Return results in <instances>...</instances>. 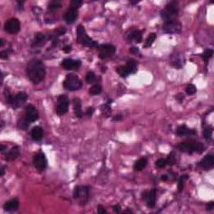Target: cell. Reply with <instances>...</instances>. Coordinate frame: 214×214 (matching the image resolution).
Segmentation results:
<instances>
[{"label":"cell","mask_w":214,"mask_h":214,"mask_svg":"<svg viewBox=\"0 0 214 214\" xmlns=\"http://www.w3.org/2000/svg\"><path fill=\"white\" fill-rule=\"evenodd\" d=\"M89 194V189L88 186H77L75 188V190H74L73 196H74L75 199L78 200L79 204L85 205V204L88 202Z\"/></svg>","instance_id":"obj_8"},{"label":"cell","mask_w":214,"mask_h":214,"mask_svg":"<svg viewBox=\"0 0 214 214\" xmlns=\"http://www.w3.org/2000/svg\"><path fill=\"white\" fill-rule=\"evenodd\" d=\"M61 6H62V4H61L60 1L54 0V1H51V2H50V4H49L48 8H49V9H50V11H54L58 9V8H61Z\"/></svg>","instance_id":"obj_31"},{"label":"cell","mask_w":214,"mask_h":214,"mask_svg":"<svg viewBox=\"0 0 214 214\" xmlns=\"http://www.w3.org/2000/svg\"><path fill=\"white\" fill-rule=\"evenodd\" d=\"M146 164H147V159L146 157H141L136 160V162L134 165V169L137 171H142L143 169L146 167Z\"/></svg>","instance_id":"obj_26"},{"label":"cell","mask_w":214,"mask_h":214,"mask_svg":"<svg viewBox=\"0 0 214 214\" xmlns=\"http://www.w3.org/2000/svg\"><path fill=\"white\" fill-rule=\"evenodd\" d=\"M81 65V62L76 60H72V59H64L61 63V66L64 70H77V69Z\"/></svg>","instance_id":"obj_16"},{"label":"cell","mask_w":214,"mask_h":214,"mask_svg":"<svg viewBox=\"0 0 214 214\" xmlns=\"http://www.w3.org/2000/svg\"><path fill=\"white\" fill-rule=\"evenodd\" d=\"M203 136L205 137V139L211 140L212 139V128L208 126L204 129L203 131Z\"/></svg>","instance_id":"obj_35"},{"label":"cell","mask_w":214,"mask_h":214,"mask_svg":"<svg viewBox=\"0 0 214 214\" xmlns=\"http://www.w3.org/2000/svg\"><path fill=\"white\" fill-rule=\"evenodd\" d=\"M214 207V203L213 202H210L207 204V211H212Z\"/></svg>","instance_id":"obj_44"},{"label":"cell","mask_w":214,"mask_h":214,"mask_svg":"<svg viewBox=\"0 0 214 214\" xmlns=\"http://www.w3.org/2000/svg\"><path fill=\"white\" fill-rule=\"evenodd\" d=\"M5 149H6V146H4V145H1V146H0V150H1L2 152H4Z\"/></svg>","instance_id":"obj_50"},{"label":"cell","mask_w":214,"mask_h":214,"mask_svg":"<svg viewBox=\"0 0 214 214\" xmlns=\"http://www.w3.org/2000/svg\"><path fill=\"white\" fill-rule=\"evenodd\" d=\"M77 34V42L86 47H98V43L93 40L86 32L83 25H79L76 30Z\"/></svg>","instance_id":"obj_4"},{"label":"cell","mask_w":214,"mask_h":214,"mask_svg":"<svg viewBox=\"0 0 214 214\" xmlns=\"http://www.w3.org/2000/svg\"><path fill=\"white\" fill-rule=\"evenodd\" d=\"M178 4L177 2H170L166 7L160 12V16L164 22L172 21L176 20V18L178 16Z\"/></svg>","instance_id":"obj_2"},{"label":"cell","mask_w":214,"mask_h":214,"mask_svg":"<svg viewBox=\"0 0 214 214\" xmlns=\"http://www.w3.org/2000/svg\"><path fill=\"white\" fill-rule=\"evenodd\" d=\"M28 98L27 94L24 92H19L16 96H12L11 94L8 93L6 95V100L8 104H10L14 109H18L22 106Z\"/></svg>","instance_id":"obj_7"},{"label":"cell","mask_w":214,"mask_h":214,"mask_svg":"<svg viewBox=\"0 0 214 214\" xmlns=\"http://www.w3.org/2000/svg\"><path fill=\"white\" fill-rule=\"evenodd\" d=\"M156 39H157V34L155 33H151L149 36L147 37V39H146L144 47L145 48H149V47L151 46V44L154 43V41L156 40Z\"/></svg>","instance_id":"obj_27"},{"label":"cell","mask_w":214,"mask_h":214,"mask_svg":"<svg viewBox=\"0 0 214 214\" xmlns=\"http://www.w3.org/2000/svg\"><path fill=\"white\" fill-rule=\"evenodd\" d=\"M0 57H1V59H3V60L7 59V58L8 57V50L2 51V52L0 53Z\"/></svg>","instance_id":"obj_40"},{"label":"cell","mask_w":214,"mask_h":214,"mask_svg":"<svg viewBox=\"0 0 214 214\" xmlns=\"http://www.w3.org/2000/svg\"><path fill=\"white\" fill-rule=\"evenodd\" d=\"M161 179L163 180V181H167L168 179V177H167V175H164V176H162L161 177Z\"/></svg>","instance_id":"obj_51"},{"label":"cell","mask_w":214,"mask_h":214,"mask_svg":"<svg viewBox=\"0 0 214 214\" xmlns=\"http://www.w3.org/2000/svg\"><path fill=\"white\" fill-rule=\"evenodd\" d=\"M77 16H78V10L75 8H70L64 14V19L67 24H70L76 20Z\"/></svg>","instance_id":"obj_19"},{"label":"cell","mask_w":214,"mask_h":214,"mask_svg":"<svg viewBox=\"0 0 214 214\" xmlns=\"http://www.w3.org/2000/svg\"><path fill=\"white\" fill-rule=\"evenodd\" d=\"M27 75L29 80L37 85L40 83L45 76V67L44 64L39 60H33L29 62L26 68Z\"/></svg>","instance_id":"obj_1"},{"label":"cell","mask_w":214,"mask_h":214,"mask_svg":"<svg viewBox=\"0 0 214 214\" xmlns=\"http://www.w3.org/2000/svg\"><path fill=\"white\" fill-rule=\"evenodd\" d=\"M128 38L131 40H134L136 43H141L142 41V31L138 29L134 30L129 34Z\"/></svg>","instance_id":"obj_25"},{"label":"cell","mask_w":214,"mask_h":214,"mask_svg":"<svg viewBox=\"0 0 214 214\" xmlns=\"http://www.w3.org/2000/svg\"><path fill=\"white\" fill-rule=\"evenodd\" d=\"M83 84L81 79L75 74H69L66 75L63 82V86L65 89H68L70 91L77 90L82 87Z\"/></svg>","instance_id":"obj_5"},{"label":"cell","mask_w":214,"mask_h":214,"mask_svg":"<svg viewBox=\"0 0 214 214\" xmlns=\"http://www.w3.org/2000/svg\"><path fill=\"white\" fill-rule=\"evenodd\" d=\"M196 131L193 129H189L186 125H179L177 129V134L179 136H187L195 135Z\"/></svg>","instance_id":"obj_20"},{"label":"cell","mask_w":214,"mask_h":214,"mask_svg":"<svg viewBox=\"0 0 214 214\" xmlns=\"http://www.w3.org/2000/svg\"><path fill=\"white\" fill-rule=\"evenodd\" d=\"M176 99H177V100L178 101L179 103H182V100H183V99H184V96H183V94H182V93H178V94L176 96Z\"/></svg>","instance_id":"obj_42"},{"label":"cell","mask_w":214,"mask_h":214,"mask_svg":"<svg viewBox=\"0 0 214 214\" xmlns=\"http://www.w3.org/2000/svg\"><path fill=\"white\" fill-rule=\"evenodd\" d=\"M0 41H1V44H0V46L2 47V46H3V45H4V39H1V40H0Z\"/></svg>","instance_id":"obj_54"},{"label":"cell","mask_w":214,"mask_h":214,"mask_svg":"<svg viewBox=\"0 0 214 214\" xmlns=\"http://www.w3.org/2000/svg\"><path fill=\"white\" fill-rule=\"evenodd\" d=\"M214 166V157L212 155H207L203 157V159L200 160L198 167L203 170H210Z\"/></svg>","instance_id":"obj_17"},{"label":"cell","mask_w":214,"mask_h":214,"mask_svg":"<svg viewBox=\"0 0 214 214\" xmlns=\"http://www.w3.org/2000/svg\"><path fill=\"white\" fill-rule=\"evenodd\" d=\"M167 165V160L164 159V158H160V159H158L156 162V166H157L158 168H163Z\"/></svg>","instance_id":"obj_39"},{"label":"cell","mask_w":214,"mask_h":214,"mask_svg":"<svg viewBox=\"0 0 214 214\" xmlns=\"http://www.w3.org/2000/svg\"><path fill=\"white\" fill-rule=\"evenodd\" d=\"M73 106L75 110V115L78 118H81L83 116V112L81 110V101L79 98H75L73 100Z\"/></svg>","instance_id":"obj_24"},{"label":"cell","mask_w":214,"mask_h":214,"mask_svg":"<svg viewBox=\"0 0 214 214\" xmlns=\"http://www.w3.org/2000/svg\"><path fill=\"white\" fill-rule=\"evenodd\" d=\"M70 100L67 96L62 95L58 97L57 105H56V112L59 115H64L69 110Z\"/></svg>","instance_id":"obj_9"},{"label":"cell","mask_w":214,"mask_h":214,"mask_svg":"<svg viewBox=\"0 0 214 214\" xmlns=\"http://www.w3.org/2000/svg\"><path fill=\"white\" fill-rule=\"evenodd\" d=\"M136 71H137V63L134 60H129L125 65L119 66L116 69L118 75L123 78L127 77L131 74H135Z\"/></svg>","instance_id":"obj_6"},{"label":"cell","mask_w":214,"mask_h":214,"mask_svg":"<svg viewBox=\"0 0 214 214\" xmlns=\"http://www.w3.org/2000/svg\"><path fill=\"white\" fill-rule=\"evenodd\" d=\"M167 160V165L172 166L176 163V155L175 152H171V154L168 156V157L166 159Z\"/></svg>","instance_id":"obj_37"},{"label":"cell","mask_w":214,"mask_h":214,"mask_svg":"<svg viewBox=\"0 0 214 214\" xmlns=\"http://www.w3.org/2000/svg\"><path fill=\"white\" fill-rule=\"evenodd\" d=\"M177 148L182 152L188 154L202 153L205 150L203 144L200 142H182L177 145Z\"/></svg>","instance_id":"obj_3"},{"label":"cell","mask_w":214,"mask_h":214,"mask_svg":"<svg viewBox=\"0 0 214 214\" xmlns=\"http://www.w3.org/2000/svg\"><path fill=\"white\" fill-rule=\"evenodd\" d=\"M98 212L100 214L107 213V212L104 209V207L102 206H99V207H98Z\"/></svg>","instance_id":"obj_46"},{"label":"cell","mask_w":214,"mask_h":214,"mask_svg":"<svg viewBox=\"0 0 214 214\" xmlns=\"http://www.w3.org/2000/svg\"><path fill=\"white\" fill-rule=\"evenodd\" d=\"M83 4V1L81 0H72L70 2V8H75L78 10V8L79 7H81V5Z\"/></svg>","instance_id":"obj_38"},{"label":"cell","mask_w":214,"mask_h":214,"mask_svg":"<svg viewBox=\"0 0 214 214\" xmlns=\"http://www.w3.org/2000/svg\"><path fill=\"white\" fill-rule=\"evenodd\" d=\"M33 163H34V167H35V168L38 171H44L47 167V160L43 152H41V151L38 152L34 156V157Z\"/></svg>","instance_id":"obj_12"},{"label":"cell","mask_w":214,"mask_h":214,"mask_svg":"<svg viewBox=\"0 0 214 214\" xmlns=\"http://www.w3.org/2000/svg\"><path fill=\"white\" fill-rule=\"evenodd\" d=\"M24 1H18V6H19V8L23 6V4H24Z\"/></svg>","instance_id":"obj_52"},{"label":"cell","mask_w":214,"mask_h":214,"mask_svg":"<svg viewBox=\"0 0 214 214\" xmlns=\"http://www.w3.org/2000/svg\"><path fill=\"white\" fill-rule=\"evenodd\" d=\"M181 30H182V24L177 19L166 22L163 25V31L167 34H179Z\"/></svg>","instance_id":"obj_10"},{"label":"cell","mask_w":214,"mask_h":214,"mask_svg":"<svg viewBox=\"0 0 214 214\" xmlns=\"http://www.w3.org/2000/svg\"><path fill=\"white\" fill-rule=\"evenodd\" d=\"M4 29L5 31L10 34H15L19 31L20 29V23L18 18H11L5 22L4 24Z\"/></svg>","instance_id":"obj_11"},{"label":"cell","mask_w":214,"mask_h":214,"mask_svg":"<svg viewBox=\"0 0 214 214\" xmlns=\"http://www.w3.org/2000/svg\"><path fill=\"white\" fill-rule=\"evenodd\" d=\"M20 155V151H19V148L18 146H15L11 149L7 154H6V160H8V161H11V160H15L17 157H18V156Z\"/></svg>","instance_id":"obj_23"},{"label":"cell","mask_w":214,"mask_h":214,"mask_svg":"<svg viewBox=\"0 0 214 214\" xmlns=\"http://www.w3.org/2000/svg\"><path fill=\"white\" fill-rule=\"evenodd\" d=\"M212 54H213V50H211V49H207V50L204 51L203 54V58L205 63L208 62L209 59L212 56Z\"/></svg>","instance_id":"obj_33"},{"label":"cell","mask_w":214,"mask_h":214,"mask_svg":"<svg viewBox=\"0 0 214 214\" xmlns=\"http://www.w3.org/2000/svg\"><path fill=\"white\" fill-rule=\"evenodd\" d=\"M4 175V168L2 167L1 168V176L3 177Z\"/></svg>","instance_id":"obj_53"},{"label":"cell","mask_w":214,"mask_h":214,"mask_svg":"<svg viewBox=\"0 0 214 214\" xmlns=\"http://www.w3.org/2000/svg\"><path fill=\"white\" fill-rule=\"evenodd\" d=\"M45 39V36L42 33H38L35 35L34 43H33V46H36V45H39L43 43L44 40Z\"/></svg>","instance_id":"obj_29"},{"label":"cell","mask_w":214,"mask_h":214,"mask_svg":"<svg viewBox=\"0 0 214 214\" xmlns=\"http://www.w3.org/2000/svg\"><path fill=\"white\" fill-rule=\"evenodd\" d=\"M122 118H123V116L122 115H116L113 117V122H120V121H122Z\"/></svg>","instance_id":"obj_45"},{"label":"cell","mask_w":214,"mask_h":214,"mask_svg":"<svg viewBox=\"0 0 214 214\" xmlns=\"http://www.w3.org/2000/svg\"><path fill=\"white\" fill-rule=\"evenodd\" d=\"M101 90H102V88L100 85H94L92 87H90L89 93L90 96H97L101 93Z\"/></svg>","instance_id":"obj_30"},{"label":"cell","mask_w":214,"mask_h":214,"mask_svg":"<svg viewBox=\"0 0 214 214\" xmlns=\"http://www.w3.org/2000/svg\"><path fill=\"white\" fill-rule=\"evenodd\" d=\"M31 136H32V138L34 141H40L42 139V137L44 136V130L41 126H34L33 128L32 131H31Z\"/></svg>","instance_id":"obj_22"},{"label":"cell","mask_w":214,"mask_h":214,"mask_svg":"<svg viewBox=\"0 0 214 214\" xmlns=\"http://www.w3.org/2000/svg\"><path fill=\"white\" fill-rule=\"evenodd\" d=\"M98 50L100 52L99 57L100 59H105L112 56L115 52V47L112 44H102L98 46Z\"/></svg>","instance_id":"obj_13"},{"label":"cell","mask_w":214,"mask_h":214,"mask_svg":"<svg viewBox=\"0 0 214 214\" xmlns=\"http://www.w3.org/2000/svg\"><path fill=\"white\" fill-rule=\"evenodd\" d=\"M142 198L146 202L147 205L150 207H153L156 204V199H157V192L156 190L152 189L150 192H144L142 193Z\"/></svg>","instance_id":"obj_15"},{"label":"cell","mask_w":214,"mask_h":214,"mask_svg":"<svg viewBox=\"0 0 214 214\" xmlns=\"http://www.w3.org/2000/svg\"><path fill=\"white\" fill-rule=\"evenodd\" d=\"M130 51H131L132 54H137L138 53V51H139V50H138V48H136V47H132L131 49L130 50Z\"/></svg>","instance_id":"obj_49"},{"label":"cell","mask_w":214,"mask_h":214,"mask_svg":"<svg viewBox=\"0 0 214 214\" xmlns=\"http://www.w3.org/2000/svg\"><path fill=\"white\" fill-rule=\"evenodd\" d=\"M63 50H64L65 53H69V52H70V50H71V46H70V45H66V46H64V48H63Z\"/></svg>","instance_id":"obj_47"},{"label":"cell","mask_w":214,"mask_h":214,"mask_svg":"<svg viewBox=\"0 0 214 214\" xmlns=\"http://www.w3.org/2000/svg\"><path fill=\"white\" fill-rule=\"evenodd\" d=\"M94 111H95L94 108H92V107H89V108L86 110V115L90 117V116L93 115V113H94Z\"/></svg>","instance_id":"obj_43"},{"label":"cell","mask_w":214,"mask_h":214,"mask_svg":"<svg viewBox=\"0 0 214 214\" xmlns=\"http://www.w3.org/2000/svg\"><path fill=\"white\" fill-rule=\"evenodd\" d=\"M113 210H114V212H120V211H121V207L119 206V205H115V206H113Z\"/></svg>","instance_id":"obj_48"},{"label":"cell","mask_w":214,"mask_h":214,"mask_svg":"<svg viewBox=\"0 0 214 214\" xmlns=\"http://www.w3.org/2000/svg\"><path fill=\"white\" fill-rule=\"evenodd\" d=\"M188 179V176L187 175H183L181 177V178L179 180L178 182V186H177V189H178V192H182V189H183V186H184V183H185L186 180Z\"/></svg>","instance_id":"obj_34"},{"label":"cell","mask_w":214,"mask_h":214,"mask_svg":"<svg viewBox=\"0 0 214 214\" xmlns=\"http://www.w3.org/2000/svg\"><path fill=\"white\" fill-rule=\"evenodd\" d=\"M171 64L177 69H182L185 64V58L180 53H173L170 58Z\"/></svg>","instance_id":"obj_14"},{"label":"cell","mask_w":214,"mask_h":214,"mask_svg":"<svg viewBox=\"0 0 214 214\" xmlns=\"http://www.w3.org/2000/svg\"><path fill=\"white\" fill-rule=\"evenodd\" d=\"M86 81L89 84H93L96 81V76L95 75V73L92 71H89L86 75Z\"/></svg>","instance_id":"obj_32"},{"label":"cell","mask_w":214,"mask_h":214,"mask_svg":"<svg viewBox=\"0 0 214 214\" xmlns=\"http://www.w3.org/2000/svg\"><path fill=\"white\" fill-rule=\"evenodd\" d=\"M25 118L28 122L30 123V122H34L35 121L38 120L39 118V113L38 111L36 110V108L34 105H29L27 106L26 108V115H25Z\"/></svg>","instance_id":"obj_18"},{"label":"cell","mask_w":214,"mask_h":214,"mask_svg":"<svg viewBox=\"0 0 214 214\" xmlns=\"http://www.w3.org/2000/svg\"><path fill=\"white\" fill-rule=\"evenodd\" d=\"M18 201L17 198L9 200L8 202L5 203L4 205V210L7 212H13L18 209Z\"/></svg>","instance_id":"obj_21"},{"label":"cell","mask_w":214,"mask_h":214,"mask_svg":"<svg viewBox=\"0 0 214 214\" xmlns=\"http://www.w3.org/2000/svg\"><path fill=\"white\" fill-rule=\"evenodd\" d=\"M110 102H108L105 105H104L102 108H101V111H102V114L105 117H110L111 115V105H110Z\"/></svg>","instance_id":"obj_28"},{"label":"cell","mask_w":214,"mask_h":214,"mask_svg":"<svg viewBox=\"0 0 214 214\" xmlns=\"http://www.w3.org/2000/svg\"><path fill=\"white\" fill-rule=\"evenodd\" d=\"M55 34L57 35H63V34H65V29H64V28H59V29L55 30Z\"/></svg>","instance_id":"obj_41"},{"label":"cell","mask_w":214,"mask_h":214,"mask_svg":"<svg viewBox=\"0 0 214 214\" xmlns=\"http://www.w3.org/2000/svg\"><path fill=\"white\" fill-rule=\"evenodd\" d=\"M186 94H187L188 96H193V95H194V94L196 92V87L194 86V85L190 84V85L186 86Z\"/></svg>","instance_id":"obj_36"}]
</instances>
